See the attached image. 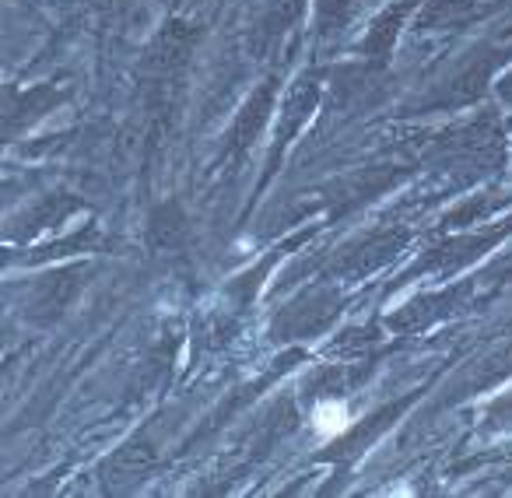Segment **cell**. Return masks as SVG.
<instances>
[{"mask_svg": "<svg viewBox=\"0 0 512 498\" xmlns=\"http://www.w3.org/2000/svg\"><path fill=\"white\" fill-rule=\"evenodd\" d=\"M313 421H316V432H320L323 439H334V435H341L344 428L351 425V414L341 400H323V404L316 407Z\"/></svg>", "mask_w": 512, "mask_h": 498, "instance_id": "obj_1", "label": "cell"}]
</instances>
